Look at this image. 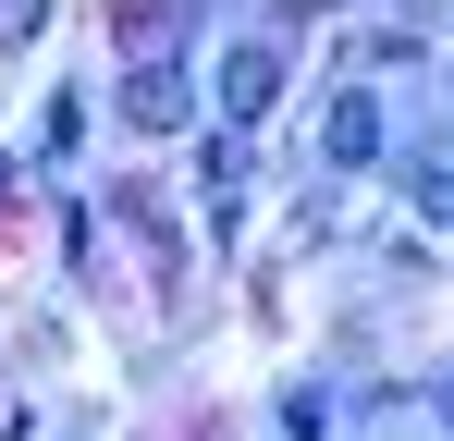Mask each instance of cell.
I'll return each mask as SVG.
<instances>
[{"instance_id": "1", "label": "cell", "mask_w": 454, "mask_h": 441, "mask_svg": "<svg viewBox=\"0 0 454 441\" xmlns=\"http://www.w3.org/2000/svg\"><path fill=\"white\" fill-rule=\"evenodd\" d=\"M270 98H283V50H270V37H246V50H222V111H233V123H258Z\"/></svg>"}, {"instance_id": "2", "label": "cell", "mask_w": 454, "mask_h": 441, "mask_svg": "<svg viewBox=\"0 0 454 441\" xmlns=\"http://www.w3.org/2000/svg\"><path fill=\"white\" fill-rule=\"evenodd\" d=\"M319 147H332V159H380V98H369V86H344V98H332Z\"/></svg>"}, {"instance_id": "3", "label": "cell", "mask_w": 454, "mask_h": 441, "mask_svg": "<svg viewBox=\"0 0 454 441\" xmlns=\"http://www.w3.org/2000/svg\"><path fill=\"white\" fill-rule=\"evenodd\" d=\"M123 123H148V135H160V123H184V86H172V62H136V74H123Z\"/></svg>"}, {"instance_id": "4", "label": "cell", "mask_w": 454, "mask_h": 441, "mask_svg": "<svg viewBox=\"0 0 454 441\" xmlns=\"http://www.w3.org/2000/svg\"><path fill=\"white\" fill-rule=\"evenodd\" d=\"M418 209L454 233V147H430V159H418Z\"/></svg>"}, {"instance_id": "5", "label": "cell", "mask_w": 454, "mask_h": 441, "mask_svg": "<svg viewBox=\"0 0 454 441\" xmlns=\"http://www.w3.org/2000/svg\"><path fill=\"white\" fill-rule=\"evenodd\" d=\"M0 209H12V172H0Z\"/></svg>"}]
</instances>
